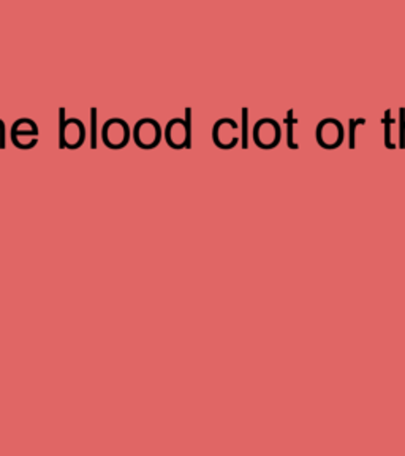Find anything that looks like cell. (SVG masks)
I'll list each match as a JSON object with an SVG mask.
<instances>
[{
    "instance_id": "cell-2",
    "label": "cell",
    "mask_w": 405,
    "mask_h": 456,
    "mask_svg": "<svg viewBox=\"0 0 405 456\" xmlns=\"http://www.w3.org/2000/svg\"><path fill=\"white\" fill-rule=\"evenodd\" d=\"M315 138L321 148L336 150L344 142V126L335 118H328L319 122L315 128Z\"/></svg>"
},
{
    "instance_id": "cell-7",
    "label": "cell",
    "mask_w": 405,
    "mask_h": 456,
    "mask_svg": "<svg viewBox=\"0 0 405 456\" xmlns=\"http://www.w3.org/2000/svg\"><path fill=\"white\" fill-rule=\"evenodd\" d=\"M85 140V127L79 119H67L61 126V146L77 150Z\"/></svg>"
},
{
    "instance_id": "cell-4",
    "label": "cell",
    "mask_w": 405,
    "mask_h": 456,
    "mask_svg": "<svg viewBox=\"0 0 405 456\" xmlns=\"http://www.w3.org/2000/svg\"><path fill=\"white\" fill-rule=\"evenodd\" d=\"M280 126L278 121L264 118L254 126V142L262 150H272L280 142Z\"/></svg>"
},
{
    "instance_id": "cell-6",
    "label": "cell",
    "mask_w": 405,
    "mask_h": 456,
    "mask_svg": "<svg viewBox=\"0 0 405 456\" xmlns=\"http://www.w3.org/2000/svg\"><path fill=\"white\" fill-rule=\"evenodd\" d=\"M238 132H239V127L233 119H228V118L221 119V121L215 122V126H214V142L222 150H231L239 140Z\"/></svg>"
},
{
    "instance_id": "cell-9",
    "label": "cell",
    "mask_w": 405,
    "mask_h": 456,
    "mask_svg": "<svg viewBox=\"0 0 405 456\" xmlns=\"http://www.w3.org/2000/svg\"><path fill=\"white\" fill-rule=\"evenodd\" d=\"M5 148V126L0 121V150Z\"/></svg>"
},
{
    "instance_id": "cell-8",
    "label": "cell",
    "mask_w": 405,
    "mask_h": 456,
    "mask_svg": "<svg viewBox=\"0 0 405 456\" xmlns=\"http://www.w3.org/2000/svg\"><path fill=\"white\" fill-rule=\"evenodd\" d=\"M165 140L174 150L187 148L189 146V140H190V127H189V124L184 119H181V118L171 119L166 124V128H165Z\"/></svg>"
},
{
    "instance_id": "cell-5",
    "label": "cell",
    "mask_w": 405,
    "mask_h": 456,
    "mask_svg": "<svg viewBox=\"0 0 405 456\" xmlns=\"http://www.w3.org/2000/svg\"><path fill=\"white\" fill-rule=\"evenodd\" d=\"M38 140V128L34 121H30L28 118H22L20 121H16L12 127V142L14 146H18L20 150H30L34 148Z\"/></svg>"
},
{
    "instance_id": "cell-3",
    "label": "cell",
    "mask_w": 405,
    "mask_h": 456,
    "mask_svg": "<svg viewBox=\"0 0 405 456\" xmlns=\"http://www.w3.org/2000/svg\"><path fill=\"white\" fill-rule=\"evenodd\" d=\"M134 142L142 150H152L162 142V127L156 119H142L134 127Z\"/></svg>"
},
{
    "instance_id": "cell-1",
    "label": "cell",
    "mask_w": 405,
    "mask_h": 456,
    "mask_svg": "<svg viewBox=\"0 0 405 456\" xmlns=\"http://www.w3.org/2000/svg\"><path fill=\"white\" fill-rule=\"evenodd\" d=\"M101 138L103 142L107 144L108 148L111 150H121L126 148L130 138H132V128L128 126L127 122L119 118H113L103 126L101 130Z\"/></svg>"
}]
</instances>
